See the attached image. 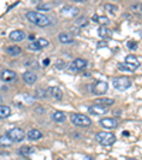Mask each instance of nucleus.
I'll return each instance as SVG.
<instances>
[{
  "label": "nucleus",
  "mask_w": 142,
  "mask_h": 160,
  "mask_svg": "<svg viewBox=\"0 0 142 160\" xmlns=\"http://www.w3.org/2000/svg\"><path fill=\"white\" fill-rule=\"evenodd\" d=\"M26 138H27L29 140H31V142H34V140H39L43 138V133L40 132L39 129H30L27 132V135H26Z\"/></svg>",
  "instance_id": "nucleus-14"
},
{
  "label": "nucleus",
  "mask_w": 142,
  "mask_h": 160,
  "mask_svg": "<svg viewBox=\"0 0 142 160\" xmlns=\"http://www.w3.org/2000/svg\"><path fill=\"white\" fill-rule=\"evenodd\" d=\"M27 20L30 21V23H33V24L39 26V27H47V26H51V23H53L47 16L41 14V13H39V12H29Z\"/></svg>",
  "instance_id": "nucleus-1"
},
{
  "label": "nucleus",
  "mask_w": 142,
  "mask_h": 160,
  "mask_svg": "<svg viewBox=\"0 0 142 160\" xmlns=\"http://www.w3.org/2000/svg\"><path fill=\"white\" fill-rule=\"evenodd\" d=\"M55 67H58V68H61V67H64V64H63V62H61V61H60V62H58V64H57V65H55Z\"/></svg>",
  "instance_id": "nucleus-35"
},
{
  "label": "nucleus",
  "mask_w": 142,
  "mask_h": 160,
  "mask_svg": "<svg viewBox=\"0 0 142 160\" xmlns=\"http://www.w3.org/2000/svg\"><path fill=\"white\" fill-rule=\"evenodd\" d=\"M77 27H85V26L88 24V18L87 17H80L78 20H77Z\"/></svg>",
  "instance_id": "nucleus-29"
},
{
  "label": "nucleus",
  "mask_w": 142,
  "mask_h": 160,
  "mask_svg": "<svg viewBox=\"0 0 142 160\" xmlns=\"http://www.w3.org/2000/svg\"><path fill=\"white\" fill-rule=\"evenodd\" d=\"M58 40H60V42H63V44L73 42V37L70 36V34H67V33H61L60 36H58Z\"/></svg>",
  "instance_id": "nucleus-25"
},
{
  "label": "nucleus",
  "mask_w": 142,
  "mask_h": 160,
  "mask_svg": "<svg viewBox=\"0 0 142 160\" xmlns=\"http://www.w3.org/2000/svg\"><path fill=\"white\" fill-rule=\"evenodd\" d=\"M70 119H71V122H73L76 126H81V128L91 126V119L85 115H81V113H73Z\"/></svg>",
  "instance_id": "nucleus-3"
},
{
  "label": "nucleus",
  "mask_w": 142,
  "mask_h": 160,
  "mask_svg": "<svg viewBox=\"0 0 142 160\" xmlns=\"http://www.w3.org/2000/svg\"><path fill=\"white\" fill-rule=\"evenodd\" d=\"M45 95H47V92H45V91H43V89H37V92H36V97H37V98H44Z\"/></svg>",
  "instance_id": "nucleus-32"
},
{
  "label": "nucleus",
  "mask_w": 142,
  "mask_h": 160,
  "mask_svg": "<svg viewBox=\"0 0 142 160\" xmlns=\"http://www.w3.org/2000/svg\"><path fill=\"white\" fill-rule=\"evenodd\" d=\"M49 64H50V60H44V62H43V65H44V67H47V65H49Z\"/></svg>",
  "instance_id": "nucleus-33"
},
{
  "label": "nucleus",
  "mask_w": 142,
  "mask_h": 160,
  "mask_svg": "<svg viewBox=\"0 0 142 160\" xmlns=\"http://www.w3.org/2000/svg\"><path fill=\"white\" fill-rule=\"evenodd\" d=\"M49 45H50V41L47 38H37L27 45V48L30 50V51H40V50L45 48V47H49Z\"/></svg>",
  "instance_id": "nucleus-4"
},
{
  "label": "nucleus",
  "mask_w": 142,
  "mask_h": 160,
  "mask_svg": "<svg viewBox=\"0 0 142 160\" xmlns=\"http://www.w3.org/2000/svg\"><path fill=\"white\" fill-rule=\"evenodd\" d=\"M118 70L119 71H124V72H134L136 70V67L131 65L128 62H122V64H118Z\"/></svg>",
  "instance_id": "nucleus-18"
},
{
  "label": "nucleus",
  "mask_w": 142,
  "mask_h": 160,
  "mask_svg": "<svg viewBox=\"0 0 142 160\" xmlns=\"http://www.w3.org/2000/svg\"><path fill=\"white\" fill-rule=\"evenodd\" d=\"M127 45H128V48H129V50H136V48H138L136 41H132V40H129V41L127 42Z\"/></svg>",
  "instance_id": "nucleus-31"
},
{
  "label": "nucleus",
  "mask_w": 142,
  "mask_h": 160,
  "mask_svg": "<svg viewBox=\"0 0 142 160\" xmlns=\"http://www.w3.org/2000/svg\"><path fill=\"white\" fill-rule=\"evenodd\" d=\"M53 121H55V122H64L67 119V116H66V113L64 112H60V111H57V112H54L53 113Z\"/></svg>",
  "instance_id": "nucleus-22"
},
{
  "label": "nucleus",
  "mask_w": 142,
  "mask_h": 160,
  "mask_svg": "<svg viewBox=\"0 0 142 160\" xmlns=\"http://www.w3.org/2000/svg\"><path fill=\"white\" fill-rule=\"evenodd\" d=\"M112 84H114V88H117V89L125 91V89H128V88L131 87L132 81H131L129 78H127V77H119V78H115Z\"/></svg>",
  "instance_id": "nucleus-6"
},
{
  "label": "nucleus",
  "mask_w": 142,
  "mask_h": 160,
  "mask_svg": "<svg viewBox=\"0 0 142 160\" xmlns=\"http://www.w3.org/2000/svg\"><path fill=\"white\" fill-rule=\"evenodd\" d=\"M37 10H41V12H49V10H51V4H50V3H41L40 0H37Z\"/></svg>",
  "instance_id": "nucleus-26"
},
{
  "label": "nucleus",
  "mask_w": 142,
  "mask_h": 160,
  "mask_svg": "<svg viewBox=\"0 0 142 160\" xmlns=\"http://www.w3.org/2000/svg\"><path fill=\"white\" fill-rule=\"evenodd\" d=\"M47 92H49V95L53 97L54 99H61V98H63V92H61V89L58 87H50L49 89H47Z\"/></svg>",
  "instance_id": "nucleus-16"
},
{
  "label": "nucleus",
  "mask_w": 142,
  "mask_h": 160,
  "mask_svg": "<svg viewBox=\"0 0 142 160\" xmlns=\"http://www.w3.org/2000/svg\"><path fill=\"white\" fill-rule=\"evenodd\" d=\"M13 140L10 139L7 135L4 136H0V146H3V148H9V146H12Z\"/></svg>",
  "instance_id": "nucleus-23"
},
{
  "label": "nucleus",
  "mask_w": 142,
  "mask_h": 160,
  "mask_svg": "<svg viewBox=\"0 0 142 160\" xmlns=\"http://www.w3.org/2000/svg\"><path fill=\"white\" fill-rule=\"evenodd\" d=\"M0 103H3V98L0 97Z\"/></svg>",
  "instance_id": "nucleus-37"
},
{
  "label": "nucleus",
  "mask_w": 142,
  "mask_h": 160,
  "mask_svg": "<svg viewBox=\"0 0 142 160\" xmlns=\"http://www.w3.org/2000/svg\"><path fill=\"white\" fill-rule=\"evenodd\" d=\"M94 103L95 105H101V106H111L114 105V99H111V98H98V99L94 101Z\"/></svg>",
  "instance_id": "nucleus-17"
},
{
  "label": "nucleus",
  "mask_w": 142,
  "mask_h": 160,
  "mask_svg": "<svg viewBox=\"0 0 142 160\" xmlns=\"http://www.w3.org/2000/svg\"><path fill=\"white\" fill-rule=\"evenodd\" d=\"M98 36H100L101 38H109V37H111V30L107 28L105 26H103V27L98 28Z\"/></svg>",
  "instance_id": "nucleus-20"
},
{
  "label": "nucleus",
  "mask_w": 142,
  "mask_h": 160,
  "mask_svg": "<svg viewBox=\"0 0 142 160\" xmlns=\"http://www.w3.org/2000/svg\"><path fill=\"white\" fill-rule=\"evenodd\" d=\"M108 89V84L105 81H97L92 85V94L95 95H104Z\"/></svg>",
  "instance_id": "nucleus-8"
},
{
  "label": "nucleus",
  "mask_w": 142,
  "mask_h": 160,
  "mask_svg": "<svg viewBox=\"0 0 142 160\" xmlns=\"http://www.w3.org/2000/svg\"><path fill=\"white\" fill-rule=\"evenodd\" d=\"M6 51L9 52L10 55H18L21 54V48L18 47V45H10V47H7Z\"/></svg>",
  "instance_id": "nucleus-24"
},
{
  "label": "nucleus",
  "mask_w": 142,
  "mask_h": 160,
  "mask_svg": "<svg viewBox=\"0 0 142 160\" xmlns=\"http://www.w3.org/2000/svg\"><path fill=\"white\" fill-rule=\"evenodd\" d=\"M100 125L104 128V129H114V128L118 126V122L115 119H111V118H104L100 121Z\"/></svg>",
  "instance_id": "nucleus-12"
},
{
  "label": "nucleus",
  "mask_w": 142,
  "mask_h": 160,
  "mask_svg": "<svg viewBox=\"0 0 142 160\" xmlns=\"http://www.w3.org/2000/svg\"><path fill=\"white\" fill-rule=\"evenodd\" d=\"M97 21H100L101 24H104V26L109 24V20H108V17H105V16H101V17H98V18H97Z\"/></svg>",
  "instance_id": "nucleus-30"
},
{
  "label": "nucleus",
  "mask_w": 142,
  "mask_h": 160,
  "mask_svg": "<svg viewBox=\"0 0 142 160\" xmlns=\"http://www.w3.org/2000/svg\"><path fill=\"white\" fill-rule=\"evenodd\" d=\"M95 139L103 146H111L115 142V135L111 132H100L95 135Z\"/></svg>",
  "instance_id": "nucleus-2"
},
{
  "label": "nucleus",
  "mask_w": 142,
  "mask_h": 160,
  "mask_svg": "<svg viewBox=\"0 0 142 160\" xmlns=\"http://www.w3.org/2000/svg\"><path fill=\"white\" fill-rule=\"evenodd\" d=\"M107 111H108V108H107V106L95 105V103H94L92 106H90V108H88V112H90V113H92V115H104V113H107Z\"/></svg>",
  "instance_id": "nucleus-11"
},
{
  "label": "nucleus",
  "mask_w": 142,
  "mask_h": 160,
  "mask_svg": "<svg viewBox=\"0 0 142 160\" xmlns=\"http://www.w3.org/2000/svg\"><path fill=\"white\" fill-rule=\"evenodd\" d=\"M87 61L82 60V58H77V60H74L73 62L68 65V71H71V72H77V71L80 70H84L85 67H87Z\"/></svg>",
  "instance_id": "nucleus-7"
},
{
  "label": "nucleus",
  "mask_w": 142,
  "mask_h": 160,
  "mask_svg": "<svg viewBox=\"0 0 142 160\" xmlns=\"http://www.w3.org/2000/svg\"><path fill=\"white\" fill-rule=\"evenodd\" d=\"M105 12H108L109 14H112V16H115L118 13V7L115 6V4H111V3H108V4H105Z\"/></svg>",
  "instance_id": "nucleus-27"
},
{
  "label": "nucleus",
  "mask_w": 142,
  "mask_h": 160,
  "mask_svg": "<svg viewBox=\"0 0 142 160\" xmlns=\"http://www.w3.org/2000/svg\"><path fill=\"white\" fill-rule=\"evenodd\" d=\"M12 115V109L6 105H0V119H6Z\"/></svg>",
  "instance_id": "nucleus-19"
},
{
  "label": "nucleus",
  "mask_w": 142,
  "mask_h": 160,
  "mask_svg": "<svg viewBox=\"0 0 142 160\" xmlns=\"http://www.w3.org/2000/svg\"><path fill=\"white\" fill-rule=\"evenodd\" d=\"M61 13H63V16H66V17H76V16H78V9L74 6H64L63 9H61Z\"/></svg>",
  "instance_id": "nucleus-10"
},
{
  "label": "nucleus",
  "mask_w": 142,
  "mask_h": 160,
  "mask_svg": "<svg viewBox=\"0 0 142 160\" xmlns=\"http://www.w3.org/2000/svg\"><path fill=\"white\" fill-rule=\"evenodd\" d=\"M127 160H138V159H127Z\"/></svg>",
  "instance_id": "nucleus-38"
},
{
  "label": "nucleus",
  "mask_w": 142,
  "mask_h": 160,
  "mask_svg": "<svg viewBox=\"0 0 142 160\" xmlns=\"http://www.w3.org/2000/svg\"><path fill=\"white\" fill-rule=\"evenodd\" d=\"M125 62L131 64V65L136 67V68H138V67L141 65V62H139V60L135 57V55H127V57H125Z\"/></svg>",
  "instance_id": "nucleus-21"
},
{
  "label": "nucleus",
  "mask_w": 142,
  "mask_h": 160,
  "mask_svg": "<svg viewBox=\"0 0 142 160\" xmlns=\"http://www.w3.org/2000/svg\"><path fill=\"white\" fill-rule=\"evenodd\" d=\"M29 38H30L31 41H34V40H36V38H34V34H30V36H29Z\"/></svg>",
  "instance_id": "nucleus-34"
},
{
  "label": "nucleus",
  "mask_w": 142,
  "mask_h": 160,
  "mask_svg": "<svg viewBox=\"0 0 142 160\" xmlns=\"http://www.w3.org/2000/svg\"><path fill=\"white\" fill-rule=\"evenodd\" d=\"M16 78H17V75L12 70H2V72H0V79L4 82H13L16 81Z\"/></svg>",
  "instance_id": "nucleus-9"
},
{
  "label": "nucleus",
  "mask_w": 142,
  "mask_h": 160,
  "mask_svg": "<svg viewBox=\"0 0 142 160\" xmlns=\"http://www.w3.org/2000/svg\"><path fill=\"white\" fill-rule=\"evenodd\" d=\"M7 136H9L13 142H23V139H26V133L21 128H12L7 132Z\"/></svg>",
  "instance_id": "nucleus-5"
},
{
  "label": "nucleus",
  "mask_w": 142,
  "mask_h": 160,
  "mask_svg": "<svg viewBox=\"0 0 142 160\" xmlns=\"http://www.w3.org/2000/svg\"><path fill=\"white\" fill-rule=\"evenodd\" d=\"M20 154H23V156H30V154L34 153V149L30 148V146H24V148H20Z\"/></svg>",
  "instance_id": "nucleus-28"
},
{
  "label": "nucleus",
  "mask_w": 142,
  "mask_h": 160,
  "mask_svg": "<svg viewBox=\"0 0 142 160\" xmlns=\"http://www.w3.org/2000/svg\"><path fill=\"white\" fill-rule=\"evenodd\" d=\"M9 37L13 41H23L26 38V34H24V31H21V30H13L9 34Z\"/></svg>",
  "instance_id": "nucleus-15"
},
{
  "label": "nucleus",
  "mask_w": 142,
  "mask_h": 160,
  "mask_svg": "<svg viewBox=\"0 0 142 160\" xmlns=\"http://www.w3.org/2000/svg\"><path fill=\"white\" fill-rule=\"evenodd\" d=\"M23 81H24L27 85H33L34 82L37 81V75L33 72V71H26V72L23 74Z\"/></svg>",
  "instance_id": "nucleus-13"
},
{
  "label": "nucleus",
  "mask_w": 142,
  "mask_h": 160,
  "mask_svg": "<svg viewBox=\"0 0 142 160\" xmlns=\"http://www.w3.org/2000/svg\"><path fill=\"white\" fill-rule=\"evenodd\" d=\"M74 2H80V3H82V2H87V0H74Z\"/></svg>",
  "instance_id": "nucleus-36"
}]
</instances>
